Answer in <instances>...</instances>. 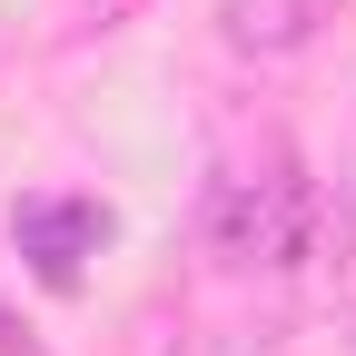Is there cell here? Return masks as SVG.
<instances>
[{
	"instance_id": "obj_4",
	"label": "cell",
	"mask_w": 356,
	"mask_h": 356,
	"mask_svg": "<svg viewBox=\"0 0 356 356\" xmlns=\"http://www.w3.org/2000/svg\"><path fill=\"white\" fill-rule=\"evenodd\" d=\"M129 10H139V0H89V20H99V30H119Z\"/></svg>"
},
{
	"instance_id": "obj_3",
	"label": "cell",
	"mask_w": 356,
	"mask_h": 356,
	"mask_svg": "<svg viewBox=\"0 0 356 356\" xmlns=\"http://www.w3.org/2000/svg\"><path fill=\"white\" fill-rule=\"evenodd\" d=\"M218 30L248 60H287V50L317 40V0H218Z\"/></svg>"
},
{
	"instance_id": "obj_2",
	"label": "cell",
	"mask_w": 356,
	"mask_h": 356,
	"mask_svg": "<svg viewBox=\"0 0 356 356\" xmlns=\"http://www.w3.org/2000/svg\"><path fill=\"white\" fill-rule=\"evenodd\" d=\"M10 228H20V257L40 267V277H50V287H70V277H79V257L109 238V218L89 208V198H30Z\"/></svg>"
},
{
	"instance_id": "obj_1",
	"label": "cell",
	"mask_w": 356,
	"mask_h": 356,
	"mask_svg": "<svg viewBox=\"0 0 356 356\" xmlns=\"http://www.w3.org/2000/svg\"><path fill=\"white\" fill-rule=\"evenodd\" d=\"M208 238H218L228 267H287V257L307 248V178H297V159L277 149L267 168H238L228 188H218Z\"/></svg>"
}]
</instances>
